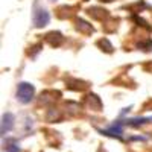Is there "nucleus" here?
Returning a JSON list of instances; mask_svg holds the SVG:
<instances>
[{"label":"nucleus","instance_id":"f03ea898","mask_svg":"<svg viewBox=\"0 0 152 152\" xmlns=\"http://www.w3.org/2000/svg\"><path fill=\"white\" fill-rule=\"evenodd\" d=\"M32 20H34V24H35L37 28H43V26H46V24L50 21V14L47 12V9L40 8L38 5H35Z\"/></svg>","mask_w":152,"mask_h":152},{"label":"nucleus","instance_id":"20e7f679","mask_svg":"<svg viewBox=\"0 0 152 152\" xmlns=\"http://www.w3.org/2000/svg\"><path fill=\"white\" fill-rule=\"evenodd\" d=\"M5 152H20V148L17 145H9V146H6Z\"/></svg>","mask_w":152,"mask_h":152},{"label":"nucleus","instance_id":"7ed1b4c3","mask_svg":"<svg viewBox=\"0 0 152 152\" xmlns=\"http://www.w3.org/2000/svg\"><path fill=\"white\" fill-rule=\"evenodd\" d=\"M14 116H12L11 113H6L3 114V119H2V137L6 135V132H9L12 129V126H14Z\"/></svg>","mask_w":152,"mask_h":152},{"label":"nucleus","instance_id":"f257e3e1","mask_svg":"<svg viewBox=\"0 0 152 152\" xmlns=\"http://www.w3.org/2000/svg\"><path fill=\"white\" fill-rule=\"evenodd\" d=\"M34 87L28 82H20L17 87V100L21 104H29L34 99Z\"/></svg>","mask_w":152,"mask_h":152}]
</instances>
